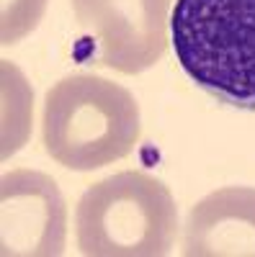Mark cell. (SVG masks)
Returning <instances> with one entry per match:
<instances>
[{"label":"cell","instance_id":"obj_1","mask_svg":"<svg viewBox=\"0 0 255 257\" xmlns=\"http://www.w3.org/2000/svg\"><path fill=\"white\" fill-rule=\"evenodd\" d=\"M139 128V105L119 82L70 75L47 93L41 142L57 165L75 173H91L132 155Z\"/></svg>","mask_w":255,"mask_h":257},{"label":"cell","instance_id":"obj_2","mask_svg":"<svg viewBox=\"0 0 255 257\" xmlns=\"http://www.w3.org/2000/svg\"><path fill=\"white\" fill-rule=\"evenodd\" d=\"M173 52L211 98L255 111V0H176Z\"/></svg>","mask_w":255,"mask_h":257},{"label":"cell","instance_id":"obj_3","mask_svg":"<svg viewBox=\"0 0 255 257\" xmlns=\"http://www.w3.org/2000/svg\"><path fill=\"white\" fill-rule=\"evenodd\" d=\"M176 231L173 193L142 170L93 183L75 208L77 247L88 257H162Z\"/></svg>","mask_w":255,"mask_h":257},{"label":"cell","instance_id":"obj_4","mask_svg":"<svg viewBox=\"0 0 255 257\" xmlns=\"http://www.w3.org/2000/svg\"><path fill=\"white\" fill-rule=\"evenodd\" d=\"M170 0H72L88 59L121 75H139L167 49Z\"/></svg>","mask_w":255,"mask_h":257},{"label":"cell","instance_id":"obj_5","mask_svg":"<svg viewBox=\"0 0 255 257\" xmlns=\"http://www.w3.org/2000/svg\"><path fill=\"white\" fill-rule=\"evenodd\" d=\"M67 208L57 183L39 170H13L0 185L3 257H57L65 252Z\"/></svg>","mask_w":255,"mask_h":257},{"label":"cell","instance_id":"obj_6","mask_svg":"<svg viewBox=\"0 0 255 257\" xmlns=\"http://www.w3.org/2000/svg\"><path fill=\"white\" fill-rule=\"evenodd\" d=\"M186 257H255V188L227 185L201 198L183 229Z\"/></svg>","mask_w":255,"mask_h":257},{"label":"cell","instance_id":"obj_7","mask_svg":"<svg viewBox=\"0 0 255 257\" xmlns=\"http://www.w3.org/2000/svg\"><path fill=\"white\" fill-rule=\"evenodd\" d=\"M44 8L47 0H3V13H0L3 34H0V41L8 47L16 44L18 39H24L26 34H31L44 16Z\"/></svg>","mask_w":255,"mask_h":257}]
</instances>
